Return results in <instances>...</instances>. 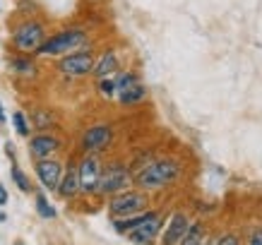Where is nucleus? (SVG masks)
Masks as SVG:
<instances>
[{
    "instance_id": "nucleus-19",
    "label": "nucleus",
    "mask_w": 262,
    "mask_h": 245,
    "mask_svg": "<svg viewBox=\"0 0 262 245\" xmlns=\"http://www.w3.org/2000/svg\"><path fill=\"white\" fill-rule=\"evenodd\" d=\"M137 82H140V77H137L135 72H130V70H118L116 75H113L116 94H120V92H125L127 87H133V84H137Z\"/></svg>"
},
{
    "instance_id": "nucleus-28",
    "label": "nucleus",
    "mask_w": 262,
    "mask_h": 245,
    "mask_svg": "<svg viewBox=\"0 0 262 245\" xmlns=\"http://www.w3.org/2000/svg\"><path fill=\"white\" fill-rule=\"evenodd\" d=\"M0 123H5V111H3V103H0Z\"/></svg>"
},
{
    "instance_id": "nucleus-15",
    "label": "nucleus",
    "mask_w": 262,
    "mask_h": 245,
    "mask_svg": "<svg viewBox=\"0 0 262 245\" xmlns=\"http://www.w3.org/2000/svg\"><path fill=\"white\" fill-rule=\"evenodd\" d=\"M157 212H140V214H133V216H123V219H116L113 221V229L118 233H130L133 229H137L140 224H144L147 219H151Z\"/></svg>"
},
{
    "instance_id": "nucleus-12",
    "label": "nucleus",
    "mask_w": 262,
    "mask_h": 245,
    "mask_svg": "<svg viewBox=\"0 0 262 245\" xmlns=\"http://www.w3.org/2000/svg\"><path fill=\"white\" fill-rule=\"evenodd\" d=\"M159 229H161V216H159V214H154L151 219H147V221L140 224L137 229L130 231V238H133V243L147 245V243H151V240L157 238Z\"/></svg>"
},
{
    "instance_id": "nucleus-6",
    "label": "nucleus",
    "mask_w": 262,
    "mask_h": 245,
    "mask_svg": "<svg viewBox=\"0 0 262 245\" xmlns=\"http://www.w3.org/2000/svg\"><path fill=\"white\" fill-rule=\"evenodd\" d=\"M147 207V197L142 192H133V190H123V192H116L111 199V214L116 219H123V216H133V214H140L144 212Z\"/></svg>"
},
{
    "instance_id": "nucleus-3",
    "label": "nucleus",
    "mask_w": 262,
    "mask_h": 245,
    "mask_svg": "<svg viewBox=\"0 0 262 245\" xmlns=\"http://www.w3.org/2000/svg\"><path fill=\"white\" fill-rule=\"evenodd\" d=\"M46 39V27L39 19H24L12 29V48L17 53L32 56Z\"/></svg>"
},
{
    "instance_id": "nucleus-4",
    "label": "nucleus",
    "mask_w": 262,
    "mask_h": 245,
    "mask_svg": "<svg viewBox=\"0 0 262 245\" xmlns=\"http://www.w3.org/2000/svg\"><path fill=\"white\" fill-rule=\"evenodd\" d=\"M92 68H94V53H92V48H87V46L80 48V51H75V53L60 56L58 58V65H56V70L70 79L87 77V75H92Z\"/></svg>"
},
{
    "instance_id": "nucleus-8",
    "label": "nucleus",
    "mask_w": 262,
    "mask_h": 245,
    "mask_svg": "<svg viewBox=\"0 0 262 245\" xmlns=\"http://www.w3.org/2000/svg\"><path fill=\"white\" fill-rule=\"evenodd\" d=\"M111 142H113V127L106 125V123L87 127L84 135H82V149H84V154H99V151L108 149Z\"/></svg>"
},
{
    "instance_id": "nucleus-2",
    "label": "nucleus",
    "mask_w": 262,
    "mask_h": 245,
    "mask_svg": "<svg viewBox=\"0 0 262 245\" xmlns=\"http://www.w3.org/2000/svg\"><path fill=\"white\" fill-rule=\"evenodd\" d=\"M181 175V166L173 159H159V161H151L135 175V183L144 190H157V188H166Z\"/></svg>"
},
{
    "instance_id": "nucleus-27",
    "label": "nucleus",
    "mask_w": 262,
    "mask_h": 245,
    "mask_svg": "<svg viewBox=\"0 0 262 245\" xmlns=\"http://www.w3.org/2000/svg\"><path fill=\"white\" fill-rule=\"evenodd\" d=\"M3 205H8V190L0 185V207H3Z\"/></svg>"
},
{
    "instance_id": "nucleus-14",
    "label": "nucleus",
    "mask_w": 262,
    "mask_h": 245,
    "mask_svg": "<svg viewBox=\"0 0 262 245\" xmlns=\"http://www.w3.org/2000/svg\"><path fill=\"white\" fill-rule=\"evenodd\" d=\"M58 192H60V197H75L77 192H80V175H77V166H70L68 171L63 173L60 183H58Z\"/></svg>"
},
{
    "instance_id": "nucleus-26",
    "label": "nucleus",
    "mask_w": 262,
    "mask_h": 245,
    "mask_svg": "<svg viewBox=\"0 0 262 245\" xmlns=\"http://www.w3.org/2000/svg\"><path fill=\"white\" fill-rule=\"evenodd\" d=\"M250 245H262V231H255L250 238Z\"/></svg>"
},
{
    "instance_id": "nucleus-16",
    "label": "nucleus",
    "mask_w": 262,
    "mask_h": 245,
    "mask_svg": "<svg viewBox=\"0 0 262 245\" xmlns=\"http://www.w3.org/2000/svg\"><path fill=\"white\" fill-rule=\"evenodd\" d=\"M10 70L19 75V77H34L36 75V65L29 56H24V53H17V56L10 58Z\"/></svg>"
},
{
    "instance_id": "nucleus-10",
    "label": "nucleus",
    "mask_w": 262,
    "mask_h": 245,
    "mask_svg": "<svg viewBox=\"0 0 262 245\" xmlns=\"http://www.w3.org/2000/svg\"><path fill=\"white\" fill-rule=\"evenodd\" d=\"M36 175L46 190H58V183L63 178V164L56 159H36Z\"/></svg>"
},
{
    "instance_id": "nucleus-11",
    "label": "nucleus",
    "mask_w": 262,
    "mask_h": 245,
    "mask_svg": "<svg viewBox=\"0 0 262 245\" xmlns=\"http://www.w3.org/2000/svg\"><path fill=\"white\" fill-rule=\"evenodd\" d=\"M120 70V60H118V53L113 48H106L101 56L94 58V68H92V75L96 79L101 77H113L116 72Z\"/></svg>"
},
{
    "instance_id": "nucleus-5",
    "label": "nucleus",
    "mask_w": 262,
    "mask_h": 245,
    "mask_svg": "<svg viewBox=\"0 0 262 245\" xmlns=\"http://www.w3.org/2000/svg\"><path fill=\"white\" fill-rule=\"evenodd\" d=\"M127 185H130L127 168L123 166V164H108V166H103V171H101L96 192H99V195H116V192H123Z\"/></svg>"
},
{
    "instance_id": "nucleus-7",
    "label": "nucleus",
    "mask_w": 262,
    "mask_h": 245,
    "mask_svg": "<svg viewBox=\"0 0 262 245\" xmlns=\"http://www.w3.org/2000/svg\"><path fill=\"white\" fill-rule=\"evenodd\" d=\"M103 164L99 154H87L77 164V175H80V192L84 195H94L96 188H99V178H101Z\"/></svg>"
},
{
    "instance_id": "nucleus-17",
    "label": "nucleus",
    "mask_w": 262,
    "mask_h": 245,
    "mask_svg": "<svg viewBox=\"0 0 262 245\" xmlns=\"http://www.w3.org/2000/svg\"><path fill=\"white\" fill-rule=\"evenodd\" d=\"M118 101L123 103V106H137V103H142L144 99H147V87H144L142 82H137V84H133V87H127L125 92H120Z\"/></svg>"
},
{
    "instance_id": "nucleus-22",
    "label": "nucleus",
    "mask_w": 262,
    "mask_h": 245,
    "mask_svg": "<svg viewBox=\"0 0 262 245\" xmlns=\"http://www.w3.org/2000/svg\"><path fill=\"white\" fill-rule=\"evenodd\" d=\"M96 92L106 99H113L116 96V84H113V77H101L96 79Z\"/></svg>"
},
{
    "instance_id": "nucleus-29",
    "label": "nucleus",
    "mask_w": 262,
    "mask_h": 245,
    "mask_svg": "<svg viewBox=\"0 0 262 245\" xmlns=\"http://www.w3.org/2000/svg\"><path fill=\"white\" fill-rule=\"evenodd\" d=\"M15 245H24V243H22V240H19V243H15Z\"/></svg>"
},
{
    "instance_id": "nucleus-18",
    "label": "nucleus",
    "mask_w": 262,
    "mask_h": 245,
    "mask_svg": "<svg viewBox=\"0 0 262 245\" xmlns=\"http://www.w3.org/2000/svg\"><path fill=\"white\" fill-rule=\"evenodd\" d=\"M181 245H205V229L202 224H188V229L178 240Z\"/></svg>"
},
{
    "instance_id": "nucleus-9",
    "label": "nucleus",
    "mask_w": 262,
    "mask_h": 245,
    "mask_svg": "<svg viewBox=\"0 0 262 245\" xmlns=\"http://www.w3.org/2000/svg\"><path fill=\"white\" fill-rule=\"evenodd\" d=\"M60 147H63V142L58 140L56 135L48 132H39L29 140V154L34 159H53L60 151Z\"/></svg>"
},
{
    "instance_id": "nucleus-20",
    "label": "nucleus",
    "mask_w": 262,
    "mask_h": 245,
    "mask_svg": "<svg viewBox=\"0 0 262 245\" xmlns=\"http://www.w3.org/2000/svg\"><path fill=\"white\" fill-rule=\"evenodd\" d=\"M32 123H34V127H39V130H48V127L56 123V118H53V113L48 111V108H36V111L32 113Z\"/></svg>"
},
{
    "instance_id": "nucleus-1",
    "label": "nucleus",
    "mask_w": 262,
    "mask_h": 245,
    "mask_svg": "<svg viewBox=\"0 0 262 245\" xmlns=\"http://www.w3.org/2000/svg\"><path fill=\"white\" fill-rule=\"evenodd\" d=\"M87 29L82 27H68V29H60L56 32L53 36H46L43 43L36 48L34 56H53V58H60V56H68V53H75L80 48L87 46Z\"/></svg>"
},
{
    "instance_id": "nucleus-13",
    "label": "nucleus",
    "mask_w": 262,
    "mask_h": 245,
    "mask_svg": "<svg viewBox=\"0 0 262 245\" xmlns=\"http://www.w3.org/2000/svg\"><path fill=\"white\" fill-rule=\"evenodd\" d=\"M185 229H188V219H185V214H173V216H171V221H168V229H166V233H164V243L161 245H176L183 238Z\"/></svg>"
},
{
    "instance_id": "nucleus-21",
    "label": "nucleus",
    "mask_w": 262,
    "mask_h": 245,
    "mask_svg": "<svg viewBox=\"0 0 262 245\" xmlns=\"http://www.w3.org/2000/svg\"><path fill=\"white\" fill-rule=\"evenodd\" d=\"M12 125H15V132L19 135V137H29V132H32V123L27 120V116H24L22 111L12 113Z\"/></svg>"
},
{
    "instance_id": "nucleus-24",
    "label": "nucleus",
    "mask_w": 262,
    "mask_h": 245,
    "mask_svg": "<svg viewBox=\"0 0 262 245\" xmlns=\"http://www.w3.org/2000/svg\"><path fill=\"white\" fill-rule=\"evenodd\" d=\"M12 178H15L17 188L22 190V192H29V190H32V183H29V178H27V175H24L17 166H12Z\"/></svg>"
},
{
    "instance_id": "nucleus-25",
    "label": "nucleus",
    "mask_w": 262,
    "mask_h": 245,
    "mask_svg": "<svg viewBox=\"0 0 262 245\" xmlns=\"http://www.w3.org/2000/svg\"><path fill=\"white\" fill-rule=\"evenodd\" d=\"M216 245H238V238L236 236H224L222 240H216Z\"/></svg>"
},
{
    "instance_id": "nucleus-23",
    "label": "nucleus",
    "mask_w": 262,
    "mask_h": 245,
    "mask_svg": "<svg viewBox=\"0 0 262 245\" xmlns=\"http://www.w3.org/2000/svg\"><path fill=\"white\" fill-rule=\"evenodd\" d=\"M36 212H39L41 216H43V219H56V209L48 205V199L43 197L41 192L36 195Z\"/></svg>"
}]
</instances>
